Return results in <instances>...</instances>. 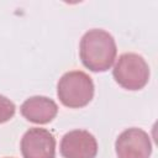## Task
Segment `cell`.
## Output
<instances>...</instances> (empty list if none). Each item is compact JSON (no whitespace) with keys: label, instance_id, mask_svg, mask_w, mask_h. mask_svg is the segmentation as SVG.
<instances>
[{"label":"cell","instance_id":"6da1fadb","mask_svg":"<svg viewBox=\"0 0 158 158\" xmlns=\"http://www.w3.org/2000/svg\"><path fill=\"white\" fill-rule=\"evenodd\" d=\"M117 48L114 37L100 28H93L80 40L79 56L81 63L91 72H106L116 58Z\"/></svg>","mask_w":158,"mask_h":158},{"label":"cell","instance_id":"7a4b0ae2","mask_svg":"<svg viewBox=\"0 0 158 158\" xmlns=\"http://www.w3.org/2000/svg\"><path fill=\"white\" fill-rule=\"evenodd\" d=\"M57 95L64 106L79 109L91 101L94 96V83L81 70L67 72L58 81Z\"/></svg>","mask_w":158,"mask_h":158},{"label":"cell","instance_id":"3957f363","mask_svg":"<svg viewBox=\"0 0 158 158\" xmlns=\"http://www.w3.org/2000/svg\"><path fill=\"white\" fill-rule=\"evenodd\" d=\"M112 75L118 85L127 90H139L148 83L149 67L142 56L123 53L118 57Z\"/></svg>","mask_w":158,"mask_h":158},{"label":"cell","instance_id":"277c9868","mask_svg":"<svg viewBox=\"0 0 158 158\" xmlns=\"http://www.w3.org/2000/svg\"><path fill=\"white\" fill-rule=\"evenodd\" d=\"M115 149L118 158H149L152 143L147 132L132 127L120 133L115 142Z\"/></svg>","mask_w":158,"mask_h":158},{"label":"cell","instance_id":"5b68a950","mask_svg":"<svg viewBox=\"0 0 158 158\" xmlns=\"http://www.w3.org/2000/svg\"><path fill=\"white\" fill-rule=\"evenodd\" d=\"M20 148L23 158H54L56 138L46 128L32 127L22 136Z\"/></svg>","mask_w":158,"mask_h":158},{"label":"cell","instance_id":"8992f818","mask_svg":"<svg viewBox=\"0 0 158 158\" xmlns=\"http://www.w3.org/2000/svg\"><path fill=\"white\" fill-rule=\"evenodd\" d=\"M98 142L85 130H73L65 133L60 141V154L64 158H95Z\"/></svg>","mask_w":158,"mask_h":158},{"label":"cell","instance_id":"52a82bcc","mask_svg":"<svg viewBox=\"0 0 158 158\" xmlns=\"http://www.w3.org/2000/svg\"><path fill=\"white\" fill-rule=\"evenodd\" d=\"M21 115L33 123H48L58 112L57 104L46 96H32L21 105Z\"/></svg>","mask_w":158,"mask_h":158},{"label":"cell","instance_id":"ba28073f","mask_svg":"<svg viewBox=\"0 0 158 158\" xmlns=\"http://www.w3.org/2000/svg\"><path fill=\"white\" fill-rule=\"evenodd\" d=\"M15 104L4 95H0V123L7 122L15 115Z\"/></svg>","mask_w":158,"mask_h":158},{"label":"cell","instance_id":"9c48e42d","mask_svg":"<svg viewBox=\"0 0 158 158\" xmlns=\"http://www.w3.org/2000/svg\"><path fill=\"white\" fill-rule=\"evenodd\" d=\"M6 158H10V157H6Z\"/></svg>","mask_w":158,"mask_h":158}]
</instances>
